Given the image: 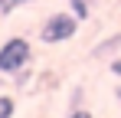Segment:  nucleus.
<instances>
[{"mask_svg": "<svg viewBox=\"0 0 121 118\" xmlns=\"http://www.w3.org/2000/svg\"><path fill=\"white\" fill-rule=\"evenodd\" d=\"M108 72L121 79V59H111V62H108Z\"/></svg>", "mask_w": 121, "mask_h": 118, "instance_id": "obj_6", "label": "nucleus"}, {"mask_svg": "<svg viewBox=\"0 0 121 118\" xmlns=\"http://www.w3.org/2000/svg\"><path fill=\"white\" fill-rule=\"evenodd\" d=\"M30 59H33L30 39L10 36L3 46H0V72H3V76H17V72H23V69L30 66Z\"/></svg>", "mask_w": 121, "mask_h": 118, "instance_id": "obj_1", "label": "nucleus"}, {"mask_svg": "<svg viewBox=\"0 0 121 118\" xmlns=\"http://www.w3.org/2000/svg\"><path fill=\"white\" fill-rule=\"evenodd\" d=\"M69 13L79 20H88V13H92V7H88V0H69Z\"/></svg>", "mask_w": 121, "mask_h": 118, "instance_id": "obj_4", "label": "nucleus"}, {"mask_svg": "<svg viewBox=\"0 0 121 118\" xmlns=\"http://www.w3.org/2000/svg\"><path fill=\"white\" fill-rule=\"evenodd\" d=\"M121 49V33H115V36H108V39H101L98 46H95V49H92V56L95 59H105V56H115V53H118Z\"/></svg>", "mask_w": 121, "mask_h": 118, "instance_id": "obj_3", "label": "nucleus"}, {"mask_svg": "<svg viewBox=\"0 0 121 118\" xmlns=\"http://www.w3.org/2000/svg\"><path fill=\"white\" fill-rule=\"evenodd\" d=\"M13 108H17L13 98H10V95H0V118H13Z\"/></svg>", "mask_w": 121, "mask_h": 118, "instance_id": "obj_5", "label": "nucleus"}, {"mask_svg": "<svg viewBox=\"0 0 121 118\" xmlns=\"http://www.w3.org/2000/svg\"><path fill=\"white\" fill-rule=\"evenodd\" d=\"M75 30H79V20L72 17V13H52L39 26V39L46 46H59V43H69V39L75 36Z\"/></svg>", "mask_w": 121, "mask_h": 118, "instance_id": "obj_2", "label": "nucleus"}, {"mask_svg": "<svg viewBox=\"0 0 121 118\" xmlns=\"http://www.w3.org/2000/svg\"><path fill=\"white\" fill-rule=\"evenodd\" d=\"M10 10H13V3H10V0H0V17H7Z\"/></svg>", "mask_w": 121, "mask_h": 118, "instance_id": "obj_8", "label": "nucleus"}, {"mask_svg": "<svg viewBox=\"0 0 121 118\" xmlns=\"http://www.w3.org/2000/svg\"><path fill=\"white\" fill-rule=\"evenodd\" d=\"M82 95H85L82 89H75V92H72V108H79V102H82Z\"/></svg>", "mask_w": 121, "mask_h": 118, "instance_id": "obj_9", "label": "nucleus"}, {"mask_svg": "<svg viewBox=\"0 0 121 118\" xmlns=\"http://www.w3.org/2000/svg\"><path fill=\"white\" fill-rule=\"evenodd\" d=\"M69 118H92V112H85V108H72Z\"/></svg>", "mask_w": 121, "mask_h": 118, "instance_id": "obj_7", "label": "nucleus"}, {"mask_svg": "<svg viewBox=\"0 0 121 118\" xmlns=\"http://www.w3.org/2000/svg\"><path fill=\"white\" fill-rule=\"evenodd\" d=\"M13 7H23V3H33V0H10Z\"/></svg>", "mask_w": 121, "mask_h": 118, "instance_id": "obj_10", "label": "nucleus"}]
</instances>
